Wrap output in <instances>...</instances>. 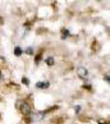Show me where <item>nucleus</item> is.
<instances>
[{"instance_id": "8", "label": "nucleus", "mask_w": 110, "mask_h": 124, "mask_svg": "<svg viewBox=\"0 0 110 124\" xmlns=\"http://www.w3.org/2000/svg\"><path fill=\"white\" fill-rule=\"evenodd\" d=\"M23 82H24V83H26V85H28V83H30V81H28V79H27V78H23Z\"/></svg>"}, {"instance_id": "1", "label": "nucleus", "mask_w": 110, "mask_h": 124, "mask_svg": "<svg viewBox=\"0 0 110 124\" xmlns=\"http://www.w3.org/2000/svg\"><path fill=\"white\" fill-rule=\"evenodd\" d=\"M17 108L21 110V113L23 114V115H30L31 114V106H30L28 102H26V101H18Z\"/></svg>"}, {"instance_id": "6", "label": "nucleus", "mask_w": 110, "mask_h": 124, "mask_svg": "<svg viewBox=\"0 0 110 124\" xmlns=\"http://www.w3.org/2000/svg\"><path fill=\"white\" fill-rule=\"evenodd\" d=\"M68 36H69V32H68V30H63V35H62V39H67Z\"/></svg>"}, {"instance_id": "5", "label": "nucleus", "mask_w": 110, "mask_h": 124, "mask_svg": "<svg viewBox=\"0 0 110 124\" xmlns=\"http://www.w3.org/2000/svg\"><path fill=\"white\" fill-rule=\"evenodd\" d=\"M46 64H47V65H53V64H54V58L49 56V58L46 59Z\"/></svg>"}, {"instance_id": "2", "label": "nucleus", "mask_w": 110, "mask_h": 124, "mask_svg": "<svg viewBox=\"0 0 110 124\" xmlns=\"http://www.w3.org/2000/svg\"><path fill=\"white\" fill-rule=\"evenodd\" d=\"M77 72H78V74H79L81 78H86L87 76H88V72H87V69H86V68H83V67H79Z\"/></svg>"}, {"instance_id": "4", "label": "nucleus", "mask_w": 110, "mask_h": 124, "mask_svg": "<svg viewBox=\"0 0 110 124\" xmlns=\"http://www.w3.org/2000/svg\"><path fill=\"white\" fill-rule=\"evenodd\" d=\"M22 53H23V50H22L21 47H16V50H14V54L17 55V56H19V55H22Z\"/></svg>"}, {"instance_id": "9", "label": "nucleus", "mask_w": 110, "mask_h": 124, "mask_svg": "<svg viewBox=\"0 0 110 124\" xmlns=\"http://www.w3.org/2000/svg\"><path fill=\"white\" fill-rule=\"evenodd\" d=\"M1 78H3V76H1V73H0V81H1Z\"/></svg>"}, {"instance_id": "7", "label": "nucleus", "mask_w": 110, "mask_h": 124, "mask_svg": "<svg viewBox=\"0 0 110 124\" xmlns=\"http://www.w3.org/2000/svg\"><path fill=\"white\" fill-rule=\"evenodd\" d=\"M26 54L33 55V49H32V47H27V49H26Z\"/></svg>"}, {"instance_id": "3", "label": "nucleus", "mask_w": 110, "mask_h": 124, "mask_svg": "<svg viewBox=\"0 0 110 124\" xmlns=\"http://www.w3.org/2000/svg\"><path fill=\"white\" fill-rule=\"evenodd\" d=\"M50 86V83L47 81H45V82H37V83H36V87H37V88H47V87Z\"/></svg>"}]
</instances>
